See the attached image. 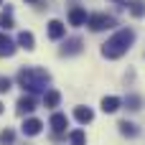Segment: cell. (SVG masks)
Here are the masks:
<instances>
[{"label":"cell","mask_w":145,"mask_h":145,"mask_svg":"<svg viewBox=\"0 0 145 145\" xmlns=\"http://www.w3.org/2000/svg\"><path fill=\"white\" fill-rule=\"evenodd\" d=\"M51 82V74L41 66H25L18 71V84L23 87V92L28 94H36L41 89H46V84Z\"/></svg>","instance_id":"cell-1"},{"label":"cell","mask_w":145,"mask_h":145,"mask_svg":"<svg viewBox=\"0 0 145 145\" xmlns=\"http://www.w3.org/2000/svg\"><path fill=\"white\" fill-rule=\"evenodd\" d=\"M133 41H135V33H133L130 28H122V31H117V33L102 46V56H105V59H120V56L133 46Z\"/></svg>","instance_id":"cell-2"},{"label":"cell","mask_w":145,"mask_h":145,"mask_svg":"<svg viewBox=\"0 0 145 145\" xmlns=\"http://www.w3.org/2000/svg\"><path fill=\"white\" fill-rule=\"evenodd\" d=\"M87 25L92 31H105V28H112L115 25V18H110L105 13H94V15H87Z\"/></svg>","instance_id":"cell-3"},{"label":"cell","mask_w":145,"mask_h":145,"mask_svg":"<svg viewBox=\"0 0 145 145\" xmlns=\"http://www.w3.org/2000/svg\"><path fill=\"white\" fill-rule=\"evenodd\" d=\"M33 110H36L33 94H23V97L15 102V112H18V115H28V112H33Z\"/></svg>","instance_id":"cell-4"},{"label":"cell","mask_w":145,"mask_h":145,"mask_svg":"<svg viewBox=\"0 0 145 145\" xmlns=\"http://www.w3.org/2000/svg\"><path fill=\"white\" fill-rule=\"evenodd\" d=\"M41 127H43V122L41 120H36V117H28L25 122H23V135H28V138H33V135H38L41 133Z\"/></svg>","instance_id":"cell-5"},{"label":"cell","mask_w":145,"mask_h":145,"mask_svg":"<svg viewBox=\"0 0 145 145\" xmlns=\"http://www.w3.org/2000/svg\"><path fill=\"white\" fill-rule=\"evenodd\" d=\"M66 127H69V117L61 115V112H54V115H51V130H54V133H64Z\"/></svg>","instance_id":"cell-6"},{"label":"cell","mask_w":145,"mask_h":145,"mask_svg":"<svg viewBox=\"0 0 145 145\" xmlns=\"http://www.w3.org/2000/svg\"><path fill=\"white\" fill-rule=\"evenodd\" d=\"M64 33H66V25H64L61 20H51V23H48V38H51V41L64 38Z\"/></svg>","instance_id":"cell-7"},{"label":"cell","mask_w":145,"mask_h":145,"mask_svg":"<svg viewBox=\"0 0 145 145\" xmlns=\"http://www.w3.org/2000/svg\"><path fill=\"white\" fill-rule=\"evenodd\" d=\"M69 23L71 25H84L87 23V10L84 8H71L69 10Z\"/></svg>","instance_id":"cell-8"},{"label":"cell","mask_w":145,"mask_h":145,"mask_svg":"<svg viewBox=\"0 0 145 145\" xmlns=\"http://www.w3.org/2000/svg\"><path fill=\"white\" fill-rule=\"evenodd\" d=\"M18 46H23L25 51H33V48H36L33 33H31V31H20V33H18Z\"/></svg>","instance_id":"cell-9"},{"label":"cell","mask_w":145,"mask_h":145,"mask_svg":"<svg viewBox=\"0 0 145 145\" xmlns=\"http://www.w3.org/2000/svg\"><path fill=\"white\" fill-rule=\"evenodd\" d=\"M15 48H18V46H15L8 36H3V33H0V56H5V59H8V56H13V54H15Z\"/></svg>","instance_id":"cell-10"},{"label":"cell","mask_w":145,"mask_h":145,"mask_svg":"<svg viewBox=\"0 0 145 145\" xmlns=\"http://www.w3.org/2000/svg\"><path fill=\"white\" fill-rule=\"evenodd\" d=\"M74 117H76V122L87 125V122H92V120H94V112H92L89 107H76V110H74Z\"/></svg>","instance_id":"cell-11"},{"label":"cell","mask_w":145,"mask_h":145,"mask_svg":"<svg viewBox=\"0 0 145 145\" xmlns=\"http://www.w3.org/2000/svg\"><path fill=\"white\" fill-rule=\"evenodd\" d=\"M79 51H82V38H71V41H66L64 48H61L64 56H71V54H79Z\"/></svg>","instance_id":"cell-12"},{"label":"cell","mask_w":145,"mask_h":145,"mask_svg":"<svg viewBox=\"0 0 145 145\" xmlns=\"http://www.w3.org/2000/svg\"><path fill=\"white\" fill-rule=\"evenodd\" d=\"M59 102H61V94L56 89H51V92L43 94V107H59Z\"/></svg>","instance_id":"cell-13"},{"label":"cell","mask_w":145,"mask_h":145,"mask_svg":"<svg viewBox=\"0 0 145 145\" xmlns=\"http://www.w3.org/2000/svg\"><path fill=\"white\" fill-rule=\"evenodd\" d=\"M120 105H122V102H120L117 97H105V99H102V110H105L107 115H110V112H117Z\"/></svg>","instance_id":"cell-14"},{"label":"cell","mask_w":145,"mask_h":145,"mask_svg":"<svg viewBox=\"0 0 145 145\" xmlns=\"http://www.w3.org/2000/svg\"><path fill=\"white\" fill-rule=\"evenodd\" d=\"M15 23H13V15H10V5L5 8V13H0V28L3 31H10Z\"/></svg>","instance_id":"cell-15"},{"label":"cell","mask_w":145,"mask_h":145,"mask_svg":"<svg viewBox=\"0 0 145 145\" xmlns=\"http://www.w3.org/2000/svg\"><path fill=\"white\" fill-rule=\"evenodd\" d=\"M130 13L135 18H143L145 15V0H130Z\"/></svg>","instance_id":"cell-16"},{"label":"cell","mask_w":145,"mask_h":145,"mask_svg":"<svg viewBox=\"0 0 145 145\" xmlns=\"http://www.w3.org/2000/svg\"><path fill=\"white\" fill-rule=\"evenodd\" d=\"M117 127H120V133H122V135H127V138H135V135H138V127H135L133 122H127V120H122Z\"/></svg>","instance_id":"cell-17"},{"label":"cell","mask_w":145,"mask_h":145,"mask_svg":"<svg viewBox=\"0 0 145 145\" xmlns=\"http://www.w3.org/2000/svg\"><path fill=\"white\" fill-rule=\"evenodd\" d=\"M69 143H71V145H87L84 130H71V133H69Z\"/></svg>","instance_id":"cell-18"},{"label":"cell","mask_w":145,"mask_h":145,"mask_svg":"<svg viewBox=\"0 0 145 145\" xmlns=\"http://www.w3.org/2000/svg\"><path fill=\"white\" fill-rule=\"evenodd\" d=\"M15 143V133L13 130H3L0 133V145H13Z\"/></svg>","instance_id":"cell-19"},{"label":"cell","mask_w":145,"mask_h":145,"mask_svg":"<svg viewBox=\"0 0 145 145\" xmlns=\"http://www.w3.org/2000/svg\"><path fill=\"white\" fill-rule=\"evenodd\" d=\"M5 92H10V79L0 76V94H5Z\"/></svg>","instance_id":"cell-20"},{"label":"cell","mask_w":145,"mask_h":145,"mask_svg":"<svg viewBox=\"0 0 145 145\" xmlns=\"http://www.w3.org/2000/svg\"><path fill=\"white\" fill-rule=\"evenodd\" d=\"M127 105L130 110H140V97H127Z\"/></svg>","instance_id":"cell-21"},{"label":"cell","mask_w":145,"mask_h":145,"mask_svg":"<svg viewBox=\"0 0 145 145\" xmlns=\"http://www.w3.org/2000/svg\"><path fill=\"white\" fill-rule=\"evenodd\" d=\"M112 3H122V5H125V3H130V0H112Z\"/></svg>","instance_id":"cell-22"},{"label":"cell","mask_w":145,"mask_h":145,"mask_svg":"<svg viewBox=\"0 0 145 145\" xmlns=\"http://www.w3.org/2000/svg\"><path fill=\"white\" fill-rule=\"evenodd\" d=\"M28 3H38V0H28Z\"/></svg>","instance_id":"cell-23"},{"label":"cell","mask_w":145,"mask_h":145,"mask_svg":"<svg viewBox=\"0 0 145 145\" xmlns=\"http://www.w3.org/2000/svg\"><path fill=\"white\" fill-rule=\"evenodd\" d=\"M0 112H3V105H0Z\"/></svg>","instance_id":"cell-24"},{"label":"cell","mask_w":145,"mask_h":145,"mask_svg":"<svg viewBox=\"0 0 145 145\" xmlns=\"http://www.w3.org/2000/svg\"><path fill=\"white\" fill-rule=\"evenodd\" d=\"M0 5H3V0H0Z\"/></svg>","instance_id":"cell-25"}]
</instances>
